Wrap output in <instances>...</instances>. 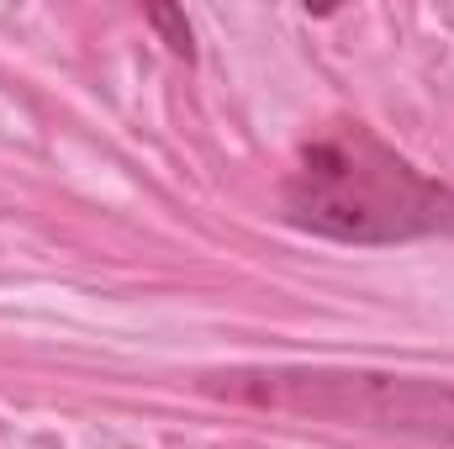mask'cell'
<instances>
[{
    "instance_id": "1",
    "label": "cell",
    "mask_w": 454,
    "mask_h": 449,
    "mask_svg": "<svg viewBox=\"0 0 454 449\" xmlns=\"http://www.w3.org/2000/svg\"><path fill=\"white\" fill-rule=\"evenodd\" d=\"M286 217L339 243H412L454 232V191L418 175L375 132L339 127L296 159Z\"/></svg>"
},
{
    "instance_id": "2",
    "label": "cell",
    "mask_w": 454,
    "mask_h": 449,
    "mask_svg": "<svg viewBox=\"0 0 454 449\" xmlns=\"http://www.w3.org/2000/svg\"><path fill=\"white\" fill-rule=\"evenodd\" d=\"M207 381L212 391H227L270 413L323 418L343 429H380L454 449V381L380 375V370H232Z\"/></svg>"
},
{
    "instance_id": "3",
    "label": "cell",
    "mask_w": 454,
    "mask_h": 449,
    "mask_svg": "<svg viewBox=\"0 0 454 449\" xmlns=\"http://www.w3.org/2000/svg\"><path fill=\"white\" fill-rule=\"evenodd\" d=\"M148 21L169 37V48H175V53H185V59L196 53V48H191V21H185V11H175V5H153V11H148Z\"/></svg>"
}]
</instances>
